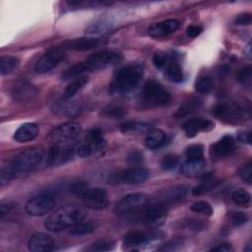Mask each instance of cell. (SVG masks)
Returning <instances> with one entry per match:
<instances>
[{"label": "cell", "instance_id": "obj_4", "mask_svg": "<svg viewBox=\"0 0 252 252\" xmlns=\"http://www.w3.org/2000/svg\"><path fill=\"white\" fill-rule=\"evenodd\" d=\"M44 158V152L41 149L30 148L18 154L11 163L17 172H30L39 168Z\"/></svg>", "mask_w": 252, "mask_h": 252}, {"label": "cell", "instance_id": "obj_41", "mask_svg": "<svg viewBox=\"0 0 252 252\" xmlns=\"http://www.w3.org/2000/svg\"><path fill=\"white\" fill-rule=\"evenodd\" d=\"M171 58L172 55H169L164 51H158L153 56V63L158 69H164Z\"/></svg>", "mask_w": 252, "mask_h": 252}, {"label": "cell", "instance_id": "obj_17", "mask_svg": "<svg viewBox=\"0 0 252 252\" xmlns=\"http://www.w3.org/2000/svg\"><path fill=\"white\" fill-rule=\"evenodd\" d=\"M150 176L148 169L140 166H134L118 173L117 180L125 184H140L145 182Z\"/></svg>", "mask_w": 252, "mask_h": 252}, {"label": "cell", "instance_id": "obj_27", "mask_svg": "<svg viewBox=\"0 0 252 252\" xmlns=\"http://www.w3.org/2000/svg\"><path fill=\"white\" fill-rule=\"evenodd\" d=\"M166 141V135L165 133L158 128L151 129L145 139L146 147L150 150H157L163 146Z\"/></svg>", "mask_w": 252, "mask_h": 252}, {"label": "cell", "instance_id": "obj_18", "mask_svg": "<svg viewBox=\"0 0 252 252\" xmlns=\"http://www.w3.org/2000/svg\"><path fill=\"white\" fill-rule=\"evenodd\" d=\"M207 163L204 158H189L180 167V172L185 177L205 176Z\"/></svg>", "mask_w": 252, "mask_h": 252}, {"label": "cell", "instance_id": "obj_12", "mask_svg": "<svg viewBox=\"0 0 252 252\" xmlns=\"http://www.w3.org/2000/svg\"><path fill=\"white\" fill-rule=\"evenodd\" d=\"M75 149L67 144H55L48 149L46 155V163L49 166H56L68 161L74 153Z\"/></svg>", "mask_w": 252, "mask_h": 252}, {"label": "cell", "instance_id": "obj_52", "mask_svg": "<svg viewBox=\"0 0 252 252\" xmlns=\"http://www.w3.org/2000/svg\"><path fill=\"white\" fill-rule=\"evenodd\" d=\"M181 241L180 240H177V239H173V240H170L166 243H164L162 246H160L158 248L159 251H174V250H177L180 246H181Z\"/></svg>", "mask_w": 252, "mask_h": 252}, {"label": "cell", "instance_id": "obj_30", "mask_svg": "<svg viewBox=\"0 0 252 252\" xmlns=\"http://www.w3.org/2000/svg\"><path fill=\"white\" fill-rule=\"evenodd\" d=\"M112 28V22L108 19H99L92 23L87 29L86 33L90 35H97L106 32Z\"/></svg>", "mask_w": 252, "mask_h": 252}, {"label": "cell", "instance_id": "obj_29", "mask_svg": "<svg viewBox=\"0 0 252 252\" xmlns=\"http://www.w3.org/2000/svg\"><path fill=\"white\" fill-rule=\"evenodd\" d=\"M202 104V100L200 98L194 97V98H190L189 100L185 101L178 109L177 111L174 113V117L176 119L178 118H182L184 116H187L188 114H191L193 112H195L196 110L199 109V107Z\"/></svg>", "mask_w": 252, "mask_h": 252}, {"label": "cell", "instance_id": "obj_35", "mask_svg": "<svg viewBox=\"0 0 252 252\" xmlns=\"http://www.w3.org/2000/svg\"><path fill=\"white\" fill-rule=\"evenodd\" d=\"M150 128V124L147 122L140 121H127L119 126V130L122 133H133V132H143Z\"/></svg>", "mask_w": 252, "mask_h": 252}, {"label": "cell", "instance_id": "obj_37", "mask_svg": "<svg viewBox=\"0 0 252 252\" xmlns=\"http://www.w3.org/2000/svg\"><path fill=\"white\" fill-rule=\"evenodd\" d=\"M218 183H219V180L212 178L211 175H207L205 180L202 183H200L198 186H196L192 189V194L195 196L202 195V194L210 191L211 189H213Z\"/></svg>", "mask_w": 252, "mask_h": 252}, {"label": "cell", "instance_id": "obj_50", "mask_svg": "<svg viewBox=\"0 0 252 252\" xmlns=\"http://www.w3.org/2000/svg\"><path fill=\"white\" fill-rule=\"evenodd\" d=\"M127 160L132 165H139V164H141L143 162L144 157H143V154L141 152H139V151H132L128 155Z\"/></svg>", "mask_w": 252, "mask_h": 252}, {"label": "cell", "instance_id": "obj_9", "mask_svg": "<svg viewBox=\"0 0 252 252\" xmlns=\"http://www.w3.org/2000/svg\"><path fill=\"white\" fill-rule=\"evenodd\" d=\"M148 203V197L144 193H131L121 198L114 206L113 212L117 215H125L133 213L139 209H143Z\"/></svg>", "mask_w": 252, "mask_h": 252}, {"label": "cell", "instance_id": "obj_46", "mask_svg": "<svg viewBox=\"0 0 252 252\" xmlns=\"http://www.w3.org/2000/svg\"><path fill=\"white\" fill-rule=\"evenodd\" d=\"M251 74H252V69H251L250 65L241 68L238 71V73H237V80H238V82L243 84V85L250 84Z\"/></svg>", "mask_w": 252, "mask_h": 252}, {"label": "cell", "instance_id": "obj_11", "mask_svg": "<svg viewBox=\"0 0 252 252\" xmlns=\"http://www.w3.org/2000/svg\"><path fill=\"white\" fill-rule=\"evenodd\" d=\"M81 198L84 205L92 210H102L108 205V194L101 187L88 188Z\"/></svg>", "mask_w": 252, "mask_h": 252}, {"label": "cell", "instance_id": "obj_47", "mask_svg": "<svg viewBox=\"0 0 252 252\" xmlns=\"http://www.w3.org/2000/svg\"><path fill=\"white\" fill-rule=\"evenodd\" d=\"M75 152L77 154V156L81 157V158H88L91 155L94 154L92 147L90 146V144L87 141H84L82 143H80L76 148H75Z\"/></svg>", "mask_w": 252, "mask_h": 252}, {"label": "cell", "instance_id": "obj_8", "mask_svg": "<svg viewBox=\"0 0 252 252\" xmlns=\"http://www.w3.org/2000/svg\"><path fill=\"white\" fill-rule=\"evenodd\" d=\"M55 207V200L47 194H40L31 198L25 206V211L29 216L40 217L46 215Z\"/></svg>", "mask_w": 252, "mask_h": 252}, {"label": "cell", "instance_id": "obj_44", "mask_svg": "<svg viewBox=\"0 0 252 252\" xmlns=\"http://www.w3.org/2000/svg\"><path fill=\"white\" fill-rule=\"evenodd\" d=\"M185 155L187 157V159L189 158H204V147L202 145H191L189 147H187L186 151H185Z\"/></svg>", "mask_w": 252, "mask_h": 252}, {"label": "cell", "instance_id": "obj_13", "mask_svg": "<svg viewBox=\"0 0 252 252\" xmlns=\"http://www.w3.org/2000/svg\"><path fill=\"white\" fill-rule=\"evenodd\" d=\"M38 94L37 88L30 82L19 81L16 82L10 89V95L17 101L25 102L32 100Z\"/></svg>", "mask_w": 252, "mask_h": 252}, {"label": "cell", "instance_id": "obj_24", "mask_svg": "<svg viewBox=\"0 0 252 252\" xmlns=\"http://www.w3.org/2000/svg\"><path fill=\"white\" fill-rule=\"evenodd\" d=\"M52 110L62 116H76L82 111V106L76 101L61 100L54 103Z\"/></svg>", "mask_w": 252, "mask_h": 252}, {"label": "cell", "instance_id": "obj_22", "mask_svg": "<svg viewBox=\"0 0 252 252\" xmlns=\"http://www.w3.org/2000/svg\"><path fill=\"white\" fill-rule=\"evenodd\" d=\"M39 129L35 123L27 122L22 124L14 133V140L19 143H26L34 140L38 135Z\"/></svg>", "mask_w": 252, "mask_h": 252}, {"label": "cell", "instance_id": "obj_20", "mask_svg": "<svg viewBox=\"0 0 252 252\" xmlns=\"http://www.w3.org/2000/svg\"><path fill=\"white\" fill-rule=\"evenodd\" d=\"M102 43L100 38L96 37H80L68 39L62 43L64 49H72L77 51H86L99 46Z\"/></svg>", "mask_w": 252, "mask_h": 252}, {"label": "cell", "instance_id": "obj_1", "mask_svg": "<svg viewBox=\"0 0 252 252\" xmlns=\"http://www.w3.org/2000/svg\"><path fill=\"white\" fill-rule=\"evenodd\" d=\"M86 218L85 211L74 204H67L56 209L44 221L47 230L59 232L71 228L75 224L83 221Z\"/></svg>", "mask_w": 252, "mask_h": 252}, {"label": "cell", "instance_id": "obj_39", "mask_svg": "<svg viewBox=\"0 0 252 252\" xmlns=\"http://www.w3.org/2000/svg\"><path fill=\"white\" fill-rule=\"evenodd\" d=\"M190 209H191L192 212L197 213V214H201V215L206 216V217H211L213 215V213H214L212 206L208 202H206V201L194 202L191 205Z\"/></svg>", "mask_w": 252, "mask_h": 252}, {"label": "cell", "instance_id": "obj_53", "mask_svg": "<svg viewBox=\"0 0 252 252\" xmlns=\"http://www.w3.org/2000/svg\"><path fill=\"white\" fill-rule=\"evenodd\" d=\"M251 14L250 13H243L238 15L235 20L234 23L235 25H239V26H248L251 24Z\"/></svg>", "mask_w": 252, "mask_h": 252}, {"label": "cell", "instance_id": "obj_56", "mask_svg": "<svg viewBox=\"0 0 252 252\" xmlns=\"http://www.w3.org/2000/svg\"><path fill=\"white\" fill-rule=\"evenodd\" d=\"M14 208V205L12 203H1L0 205V218L3 219L5 215L9 214L11 210Z\"/></svg>", "mask_w": 252, "mask_h": 252}, {"label": "cell", "instance_id": "obj_23", "mask_svg": "<svg viewBox=\"0 0 252 252\" xmlns=\"http://www.w3.org/2000/svg\"><path fill=\"white\" fill-rule=\"evenodd\" d=\"M166 213L165 205L159 202H156L153 204H150L148 206H144L143 210V218L151 222L158 221L164 218Z\"/></svg>", "mask_w": 252, "mask_h": 252}, {"label": "cell", "instance_id": "obj_25", "mask_svg": "<svg viewBox=\"0 0 252 252\" xmlns=\"http://www.w3.org/2000/svg\"><path fill=\"white\" fill-rule=\"evenodd\" d=\"M86 141L92 147L94 154L101 153L106 148V141L102 137V132L97 128H94L88 131Z\"/></svg>", "mask_w": 252, "mask_h": 252}, {"label": "cell", "instance_id": "obj_48", "mask_svg": "<svg viewBox=\"0 0 252 252\" xmlns=\"http://www.w3.org/2000/svg\"><path fill=\"white\" fill-rule=\"evenodd\" d=\"M239 175L241 177V179L248 183L251 184L252 183V161H248L247 163H245L239 170Z\"/></svg>", "mask_w": 252, "mask_h": 252}, {"label": "cell", "instance_id": "obj_31", "mask_svg": "<svg viewBox=\"0 0 252 252\" xmlns=\"http://www.w3.org/2000/svg\"><path fill=\"white\" fill-rule=\"evenodd\" d=\"M89 82L88 76H80L74 81H72L64 90L63 92V97L65 99L71 98L73 95H75L80 90H82Z\"/></svg>", "mask_w": 252, "mask_h": 252}, {"label": "cell", "instance_id": "obj_55", "mask_svg": "<svg viewBox=\"0 0 252 252\" xmlns=\"http://www.w3.org/2000/svg\"><path fill=\"white\" fill-rule=\"evenodd\" d=\"M237 139L239 142L247 144V145H251L252 140H251V131L249 130H244V131H240L237 134Z\"/></svg>", "mask_w": 252, "mask_h": 252}, {"label": "cell", "instance_id": "obj_32", "mask_svg": "<svg viewBox=\"0 0 252 252\" xmlns=\"http://www.w3.org/2000/svg\"><path fill=\"white\" fill-rule=\"evenodd\" d=\"M87 72H91L87 62L86 61L79 62V63L73 65L72 67H70L69 69H67L66 71H64V73L61 75V79L64 81L70 80V79H73L76 77H80L81 75H83L84 73H87Z\"/></svg>", "mask_w": 252, "mask_h": 252}, {"label": "cell", "instance_id": "obj_58", "mask_svg": "<svg viewBox=\"0 0 252 252\" xmlns=\"http://www.w3.org/2000/svg\"><path fill=\"white\" fill-rule=\"evenodd\" d=\"M250 49H251V44L249 43L248 45H247V47H246V51H244V52H247V56H248V58H251V51H250Z\"/></svg>", "mask_w": 252, "mask_h": 252}, {"label": "cell", "instance_id": "obj_16", "mask_svg": "<svg viewBox=\"0 0 252 252\" xmlns=\"http://www.w3.org/2000/svg\"><path fill=\"white\" fill-rule=\"evenodd\" d=\"M215 128V123L206 118H193L182 125V129L188 138H194L199 132H209Z\"/></svg>", "mask_w": 252, "mask_h": 252}, {"label": "cell", "instance_id": "obj_38", "mask_svg": "<svg viewBox=\"0 0 252 252\" xmlns=\"http://www.w3.org/2000/svg\"><path fill=\"white\" fill-rule=\"evenodd\" d=\"M214 89V81L210 76H202L195 83V90L200 94H209Z\"/></svg>", "mask_w": 252, "mask_h": 252}, {"label": "cell", "instance_id": "obj_19", "mask_svg": "<svg viewBox=\"0 0 252 252\" xmlns=\"http://www.w3.org/2000/svg\"><path fill=\"white\" fill-rule=\"evenodd\" d=\"M234 145V138L231 135H225L211 146L210 154L214 158H224L233 151Z\"/></svg>", "mask_w": 252, "mask_h": 252}, {"label": "cell", "instance_id": "obj_54", "mask_svg": "<svg viewBox=\"0 0 252 252\" xmlns=\"http://www.w3.org/2000/svg\"><path fill=\"white\" fill-rule=\"evenodd\" d=\"M202 32H203V27L198 25H191L186 29V33L191 38L197 37L202 33Z\"/></svg>", "mask_w": 252, "mask_h": 252}, {"label": "cell", "instance_id": "obj_59", "mask_svg": "<svg viewBox=\"0 0 252 252\" xmlns=\"http://www.w3.org/2000/svg\"><path fill=\"white\" fill-rule=\"evenodd\" d=\"M244 251H245V252H251V251H252V247H251V244H250V243L246 244V247H244Z\"/></svg>", "mask_w": 252, "mask_h": 252}, {"label": "cell", "instance_id": "obj_34", "mask_svg": "<svg viewBox=\"0 0 252 252\" xmlns=\"http://www.w3.org/2000/svg\"><path fill=\"white\" fill-rule=\"evenodd\" d=\"M96 228V224L93 221H87V220H83L77 224H75L74 226H72L69 230V233L71 235H75V236H80V235H85V234H89L92 233L93 231H94Z\"/></svg>", "mask_w": 252, "mask_h": 252}, {"label": "cell", "instance_id": "obj_57", "mask_svg": "<svg viewBox=\"0 0 252 252\" xmlns=\"http://www.w3.org/2000/svg\"><path fill=\"white\" fill-rule=\"evenodd\" d=\"M211 251H218V252H229L232 251V246L229 243H221L219 244L211 249Z\"/></svg>", "mask_w": 252, "mask_h": 252}, {"label": "cell", "instance_id": "obj_6", "mask_svg": "<svg viewBox=\"0 0 252 252\" xmlns=\"http://www.w3.org/2000/svg\"><path fill=\"white\" fill-rule=\"evenodd\" d=\"M123 59L122 53L116 50H101L91 54L86 62L91 72L103 69L119 63Z\"/></svg>", "mask_w": 252, "mask_h": 252}, {"label": "cell", "instance_id": "obj_15", "mask_svg": "<svg viewBox=\"0 0 252 252\" xmlns=\"http://www.w3.org/2000/svg\"><path fill=\"white\" fill-rule=\"evenodd\" d=\"M180 26V22L176 19H167L153 24L149 28V34L154 38H161L175 32Z\"/></svg>", "mask_w": 252, "mask_h": 252}, {"label": "cell", "instance_id": "obj_14", "mask_svg": "<svg viewBox=\"0 0 252 252\" xmlns=\"http://www.w3.org/2000/svg\"><path fill=\"white\" fill-rule=\"evenodd\" d=\"M188 190H189V187L183 184L164 188L158 192L157 201L164 205L180 202L183 199H185V197L188 194Z\"/></svg>", "mask_w": 252, "mask_h": 252}, {"label": "cell", "instance_id": "obj_2", "mask_svg": "<svg viewBox=\"0 0 252 252\" xmlns=\"http://www.w3.org/2000/svg\"><path fill=\"white\" fill-rule=\"evenodd\" d=\"M144 77V68L139 64H129L121 67L114 75L109 92L112 94H125L134 91Z\"/></svg>", "mask_w": 252, "mask_h": 252}, {"label": "cell", "instance_id": "obj_42", "mask_svg": "<svg viewBox=\"0 0 252 252\" xmlns=\"http://www.w3.org/2000/svg\"><path fill=\"white\" fill-rule=\"evenodd\" d=\"M16 172L17 171L13 167L11 162H10V164L8 166L2 167L1 173H0V185L4 186L6 183H8L10 180H12L15 177Z\"/></svg>", "mask_w": 252, "mask_h": 252}, {"label": "cell", "instance_id": "obj_3", "mask_svg": "<svg viewBox=\"0 0 252 252\" xmlns=\"http://www.w3.org/2000/svg\"><path fill=\"white\" fill-rule=\"evenodd\" d=\"M250 109L249 101L244 98V101H236L234 103L220 102L213 107L212 113L223 122L233 123L250 117Z\"/></svg>", "mask_w": 252, "mask_h": 252}, {"label": "cell", "instance_id": "obj_10", "mask_svg": "<svg viewBox=\"0 0 252 252\" xmlns=\"http://www.w3.org/2000/svg\"><path fill=\"white\" fill-rule=\"evenodd\" d=\"M64 57L65 49L62 46L51 47L36 61L34 65V70L39 74L49 72L54 67H56L63 60Z\"/></svg>", "mask_w": 252, "mask_h": 252}, {"label": "cell", "instance_id": "obj_40", "mask_svg": "<svg viewBox=\"0 0 252 252\" xmlns=\"http://www.w3.org/2000/svg\"><path fill=\"white\" fill-rule=\"evenodd\" d=\"M231 199L235 204L240 205V206H244V205H247V204L250 203L251 195L246 190H244L242 188H239V189H236L235 191L232 192Z\"/></svg>", "mask_w": 252, "mask_h": 252}, {"label": "cell", "instance_id": "obj_33", "mask_svg": "<svg viewBox=\"0 0 252 252\" xmlns=\"http://www.w3.org/2000/svg\"><path fill=\"white\" fill-rule=\"evenodd\" d=\"M20 64V60L16 56L3 55L0 59V73L2 76L12 73Z\"/></svg>", "mask_w": 252, "mask_h": 252}, {"label": "cell", "instance_id": "obj_7", "mask_svg": "<svg viewBox=\"0 0 252 252\" xmlns=\"http://www.w3.org/2000/svg\"><path fill=\"white\" fill-rule=\"evenodd\" d=\"M82 126L75 121L65 122L54 128L49 135L50 140L55 144H67L80 136Z\"/></svg>", "mask_w": 252, "mask_h": 252}, {"label": "cell", "instance_id": "obj_51", "mask_svg": "<svg viewBox=\"0 0 252 252\" xmlns=\"http://www.w3.org/2000/svg\"><path fill=\"white\" fill-rule=\"evenodd\" d=\"M88 185L83 182V181H77L75 183H73L70 186V191L76 195H80L82 197V195L85 193V191L88 189Z\"/></svg>", "mask_w": 252, "mask_h": 252}, {"label": "cell", "instance_id": "obj_43", "mask_svg": "<svg viewBox=\"0 0 252 252\" xmlns=\"http://www.w3.org/2000/svg\"><path fill=\"white\" fill-rule=\"evenodd\" d=\"M179 158L174 154H167L161 159V167L164 170H171L178 164Z\"/></svg>", "mask_w": 252, "mask_h": 252}, {"label": "cell", "instance_id": "obj_36", "mask_svg": "<svg viewBox=\"0 0 252 252\" xmlns=\"http://www.w3.org/2000/svg\"><path fill=\"white\" fill-rule=\"evenodd\" d=\"M100 114L106 118L119 119V118L124 117V115L126 114V109L121 105L109 104L101 109Z\"/></svg>", "mask_w": 252, "mask_h": 252}, {"label": "cell", "instance_id": "obj_5", "mask_svg": "<svg viewBox=\"0 0 252 252\" xmlns=\"http://www.w3.org/2000/svg\"><path fill=\"white\" fill-rule=\"evenodd\" d=\"M141 96L148 106H161L170 100L169 92L159 82L153 79L145 82Z\"/></svg>", "mask_w": 252, "mask_h": 252}, {"label": "cell", "instance_id": "obj_21", "mask_svg": "<svg viewBox=\"0 0 252 252\" xmlns=\"http://www.w3.org/2000/svg\"><path fill=\"white\" fill-rule=\"evenodd\" d=\"M28 247L29 250L32 252L51 251L54 248V240L50 235L43 232H38L30 238Z\"/></svg>", "mask_w": 252, "mask_h": 252}, {"label": "cell", "instance_id": "obj_45", "mask_svg": "<svg viewBox=\"0 0 252 252\" xmlns=\"http://www.w3.org/2000/svg\"><path fill=\"white\" fill-rule=\"evenodd\" d=\"M113 248V243L107 239H99L92 244L90 250L92 251H108Z\"/></svg>", "mask_w": 252, "mask_h": 252}, {"label": "cell", "instance_id": "obj_26", "mask_svg": "<svg viewBox=\"0 0 252 252\" xmlns=\"http://www.w3.org/2000/svg\"><path fill=\"white\" fill-rule=\"evenodd\" d=\"M151 236L141 230H131L124 235L123 244L126 247L134 248L146 244L150 240Z\"/></svg>", "mask_w": 252, "mask_h": 252}, {"label": "cell", "instance_id": "obj_28", "mask_svg": "<svg viewBox=\"0 0 252 252\" xmlns=\"http://www.w3.org/2000/svg\"><path fill=\"white\" fill-rule=\"evenodd\" d=\"M164 75L172 83H181L184 80V73L178 61L172 56L166 67L163 69Z\"/></svg>", "mask_w": 252, "mask_h": 252}, {"label": "cell", "instance_id": "obj_49", "mask_svg": "<svg viewBox=\"0 0 252 252\" xmlns=\"http://www.w3.org/2000/svg\"><path fill=\"white\" fill-rule=\"evenodd\" d=\"M230 220L234 226H241L248 220V216L243 212H232L230 214Z\"/></svg>", "mask_w": 252, "mask_h": 252}]
</instances>
